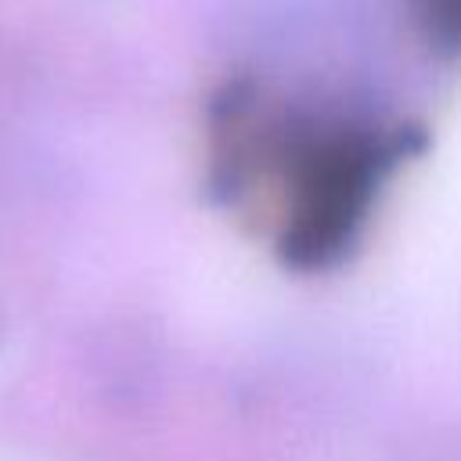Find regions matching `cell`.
I'll return each mask as SVG.
<instances>
[{"mask_svg": "<svg viewBox=\"0 0 461 461\" xmlns=\"http://www.w3.org/2000/svg\"><path fill=\"white\" fill-rule=\"evenodd\" d=\"M403 4L429 43L461 54V0H403Z\"/></svg>", "mask_w": 461, "mask_h": 461, "instance_id": "cell-2", "label": "cell"}, {"mask_svg": "<svg viewBox=\"0 0 461 461\" xmlns=\"http://www.w3.org/2000/svg\"><path fill=\"white\" fill-rule=\"evenodd\" d=\"M421 148L403 122L295 112L252 86L212 108V169L227 194H259L285 263L324 270L364 234L389 176Z\"/></svg>", "mask_w": 461, "mask_h": 461, "instance_id": "cell-1", "label": "cell"}]
</instances>
